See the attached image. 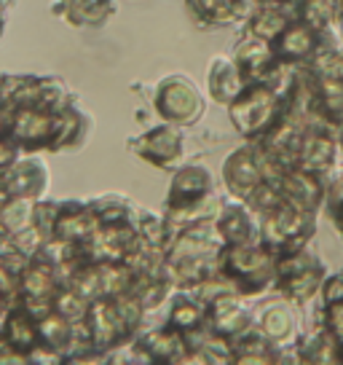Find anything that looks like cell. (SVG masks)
I'll return each mask as SVG.
<instances>
[{
    "label": "cell",
    "instance_id": "1",
    "mask_svg": "<svg viewBox=\"0 0 343 365\" xmlns=\"http://www.w3.org/2000/svg\"><path fill=\"white\" fill-rule=\"evenodd\" d=\"M218 274L241 298H260L274 290L276 255L260 242L223 247L218 258Z\"/></svg>",
    "mask_w": 343,
    "mask_h": 365
},
{
    "label": "cell",
    "instance_id": "2",
    "mask_svg": "<svg viewBox=\"0 0 343 365\" xmlns=\"http://www.w3.org/2000/svg\"><path fill=\"white\" fill-rule=\"evenodd\" d=\"M327 263L309 247L297 252H287L276 258L274 290L282 301L295 304L297 309H306L320 298V290L327 279Z\"/></svg>",
    "mask_w": 343,
    "mask_h": 365
},
{
    "label": "cell",
    "instance_id": "3",
    "mask_svg": "<svg viewBox=\"0 0 343 365\" xmlns=\"http://www.w3.org/2000/svg\"><path fill=\"white\" fill-rule=\"evenodd\" d=\"M285 113V100L271 81L244 86L228 105V118L244 143H258Z\"/></svg>",
    "mask_w": 343,
    "mask_h": 365
},
{
    "label": "cell",
    "instance_id": "4",
    "mask_svg": "<svg viewBox=\"0 0 343 365\" xmlns=\"http://www.w3.org/2000/svg\"><path fill=\"white\" fill-rule=\"evenodd\" d=\"M317 217L314 212L297 210L292 205H279L274 212L260 217V245L268 247L276 258L287 252L306 250L317 234Z\"/></svg>",
    "mask_w": 343,
    "mask_h": 365
},
{
    "label": "cell",
    "instance_id": "5",
    "mask_svg": "<svg viewBox=\"0 0 343 365\" xmlns=\"http://www.w3.org/2000/svg\"><path fill=\"white\" fill-rule=\"evenodd\" d=\"M204 108H206L204 94L183 73H174V76L161 78L156 83V89H153V110L159 113V118L164 124L194 126L201 121Z\"/></svg>",
    "mask_w": 343,
    "mask_h": 365
},
{
    "label": "cell",
    "instance_id": "6",
    "mask_svg": "<svg viewBox=\"0 0 343 365\" xmlns=\"http://www.w3.org/2000/svg\"><path fill=\"white\" fill-rule=\"evenodd\" d=\"M129 150L137 159L148 161L150 167L164 172H174L177 167H183L185 156V137L183 126L174 124H156L145 129L142 135L129 140Z\"/></svg>",
    "mask_w": 343,
    "mask_h": 365
},
{
    "label": "cell",
    "instance_id": "7",
    "mask_svg": "<svg viewBox=\"0 0 343 365\" xmlns=\"http://www.w3.org/2000/svg\"><path fill=\"white\" fill-rule=\"evenodd\" d=\"M126 352L134 365H183L191 360V346L185 341V336L169 331L167 325L159 328H142L137 339L126 346Z\"/></svg>",
    "mask_w": 343,
    "mask_h": 365
},
{
    "label": "cell",
    "instance_id": "8",
    "mask_svg": "<svg viewBox=\"0 0 343 365\" xmlns=\"http://www.w3.org/2000/svg\"><path fill=\"white\" fill-rule=\"evenodd\" d=\"M223 185H226V194L228 199L236 202H247L258 185L265 182V161L263 153L258 150L255 143H244L236 150H231L226 161H223V170H220Z\"/></svg>",
    "mask_w": 343,
    "mask_h": 365
},
{
    "label": "cell",
    "instance_id": "9",
    "mask_svg": "<svg viewBox=\"0 0 343 365\" xmlns=\"http://www.w3.org/2000/svg\"><path fill=\"white\" fill-rule=\"evenodd\" d=\"M83 331L92 341V349L105 354L118 352V349H124L134 341L121 314H118V309H115L113 298H100V301L89 304V312L83 319Z\"/></svg>",
    "mask_w": 343,
    "mask_h": 365
},
{
    "label": "cell",
    "instance_id": "10",
    "mask_svg": "<svg viewBox=\"0 0 343 365\" xmlns=\"http://www.w3.org/2000/svg\"><path fill=\"white\" fill-rule=\"evenodd\" d=\"M215 175L209 172V167L199 164V161H191V164H183L172 172V182L169 191H167V202H164V210L167 212H174V210H188V207H196L206 202L209 196H215Z\"/></svg>",
    "mask_w": 343,
    "mask_h": 365
},
{
    "label": "cell",
    "instance_id": "11",
    "mask_svg": "<svg viewBox=\"0 0 343 365\" xmlns=\"http://www.w3.org/2000/svg\"><path fill=\"white\" fill-rule=\"evenodd\" d=\"M206 328L212 336L233 344L255 328V312L247 307V298L236 293H220L206 304Z\"/></svg>",
    "mask_w": 343,
    "mask_h": 365
},
{
    "label": "cell",
    "instance_id": "12",
    "mask_svg": "<svg viewBox=\"0 0 343 365\" xmlns=\"http://www.w3.org/2000/svg\"><path fill=\"white\" fill-rule=\"evenodd\" d=\"M231 57L236 62V68H239L241 78H244L247 86L271 81L276 76V70H279L274 46L268 43V41H260L255 35L244 33V30H241L239 41L233 43V54Z\"/></svg>",
    "mask_w": 343,
    "mask_h": 365
},
{
    "label": "cell",
    "instance_id": "13",
    "mask_svg": "<svg viewBox=\"0 0 343 365\" xmlns=\"http://www.w3.org/2000/svg\"><path fill=\"white\" fill-rule=\"evenodd\" d=\"M48 191V167L38 156H19L0 172V196H19L41 202Z\"/></svg>",
    "mask_w": 343,
    "mask_h": 365
},
{
    "label": "cell",
    "instance_id": "14",
    "mask_svg": "<svg viewBox=\"0 0 343 365\" xmlns=\"http://www.w3.org/2000/svg\"><path fill=\"white\" fill-rule=\"evenodd\" d=\"M341 161V148H338V132H332L327 126H311L303 145L297 153V170H306L320 178H330L332 172H338Z\"/></svg>",
    "mask_w": 343,
    "mask_h": 365
},
{
    "label": "cell",
    "instance_id": "15",
    "mask_svg": "<svg viewBox=\"0 0 343 365\" xmlns=\"http://www.w3.org/2000/svg\"><path fill=\"white\" fill-rule=\"evenodd\" d=\"M54 118L57 113H48L43 108H19L11 113L9 137L22 148V153L48 150L54 140Z\"/></svg>",
    "mask_w": 343,
    "mask_h": 365
},
{
    "label": "cell",
    "instance_id": "16",
    "mask_svg": "<svg viewBox=\"0 0 343 365\" xmlns=\"http://www.w3.org/2000/svg\"><path fill=\"white\" fill-rule=\"evenodd\" d=\"M327 180L330 178H320V175H311L306 170H285L279 178V194L287 205L297 207V210H306L320 215V210H324V196H327Z\"/></svg>",
    "mask_w": 343,
    "mask_h": 365
},
{
    "label": "cell",
    "instance_id": "17",
    "mask_svg": "<svg viewBox=\"0 0 343 365\" xmlns=\"http://www.w3.org/2000/svg\"><path fill=\"white\" fill-rule=\"evenodd\" d=\"M218 237L223 242V247H233V245H252L260 240V217L252 212L244 202L236 199H226L223 210H220L218 220Z\"/></svg>",
    "mask_w": 343,
    "mask_h": 365
},
{
    "label": "cell",
    "instance_id": "18",
    "mask_svg": "<svg viewBox=\"0 0 343 365\" xmlns=\"http://www.w3.org/2000/svg\"><path fill=\"white\" fill-rule=\"evenodd\" d=\"M274 54H276V62L279 65H287V68H303V65H309L314 54L320 51L322 46V33L317 30H311L309 24L292 22L287 24V30L279 38H276L274 43Z\"/></svg>",
    "mask_w": 343,
    "mask_h": 365
},
{
    "label": "cell",
    "instance_id": "19",
    "mask_svg": "<svg viewBox=\"0 0 343 365\" xmlns=\"http://www.w3.org/2000/svg\"><path fill=\"white\" fill-rule=\"evenodd\" d=\"M255 325L274 346H290L300 336V319H297V307L290 301L276 298L265 304L260 312H255Z\"/></svg>",
    "mask_w": 343,
    "mask_h": 365
},
{
    "label": "cell",
    "instance_id": "20",
    "mask_svg": "<svg viewBox=\"0 0 343 365\" xmlns=\"http://www.w3.org/2000/svg\"><path fill=\"white\" fill-rule=\"evenodd\" d=\"M0 344L16 354L33 357V354L41 349L38 317H33V314L24 307H19V304L9 307L6 314H3V319H0Z\"/></svg>",
    "mask_w": 343,
    "mask_h": 365
},
{
    "label": "cell",
    "instance_id": "21",
    "mask_svg": "<svg viewBox=\"0 0 343 365\" xmlns=\"http://www.w3.org/2000/svg\"><path fill=\"white\" fill-rule=\"evenodd\" d=\"M97 228H100V223H97L89 202L70 199V202H59L51 240L68 242V245H86Z\"/></svg>",
    "mask_w": 343,
    "mask_h": 365
},
{
    "label": "cell",
    "instance_id": "22",
    "mask_svg": "<svg viewBox=\"0 0 343 365\" xmlns=\"http://www.w3.org/2000/svg\"><path fill=\"white\" fill-rule=\"evenodd\" d=\"M297 365H343V341L322 325H311L295 339Z\"/></svg>",
    "mask_w": 343,
    "mask_h": 365
},
{
    "label": "cell",
    "instance_id": "23",
    "mask_svg": "<svg viewBox=\"0 0 343 365\" xmlns=\"http://www.w3.org/2000/svg\"><path fill=\"white\" fill-rule=\"evenodd\" d=\"M244 78H241L239 68L231 54H218V57L209 59V68H206V91H209V100L218 105L228 108L241 91H244Z\"/></svg>",
    "mask_w": 343,
    "mask_h": 365
},
{
    "label": "cell",
    "instance_id": "24",
    "mask_svg": "<svg viewBox=\"0 0 343 365\" xmlns=\"http://www.w3.org/2000/svg\"><path fill=\"white\" fill-rule=\"evenodd\" d=\"M169 331L180 333V336H191V333L206 331V304L194 293L185 290H174L169 298V309H167V319L161 322Z\"/></svg>",
    "mask_w": 343,
    "mask_h": 365
},
{
    "label": "cell",
    "instance_id": "25",
    "mask_svg": "<svg viewBox=\"0 0 343 365\" xmlns=\"http://www.w3.org/2000/svg\"><path fill=\"white\" fill-rule=\"evenodd\" d=\"M292 22V9L287 6H274V3H260L252 16L244 24V33L255 35L260 41H268L274 43L279 35L287 30V24Z\"/></svg>",
    "mask_w": 343,
    "mask_h": 365
},
{
    "label": "cell",
    "instance_id": "26",
    "mask_svg": "<svg viewBox=\"0 0 343 365\" xmlns=\"http://www.w3.org/2000/svg\"><path fill=\"white\" fill-rule=\"evenodd\" d=\"M89 207H92V212H94V217H97L100 228L134 226L139 215V207L134 205L132 199H126V196H121V194L97 196V199L89 202Z\"/></svg>",
    "mask_w": 343,
    "mask_h": 365
},
{
    "label": "cell",
    "instance_id": "27",
    "mask_svg": "<svg viewBox=\"0 0 343 365\" xmlns=\"http://www.w3.org/2000/svg\"><path fill=\"white\" fill-rule=\"evenodd\" d=\"M89 135V118L80 113L75 105H68L65 110H59L54 118V140L48 150H68L78 148Z\"/></svg>",
    "mask_w": 343,
    "mask_h": 365
},
{
    "label": "cell",
    "instance_id": "28",
    "mask_svg": "<svg viewBox=\"0 0 343 365\" xmlns=\"http://www.w3.org/2000/svg\"><path fill=\"white\" fill-rule=\"evenodd\" d=\"M57 11L75 27H100L115 14V0H59Z\"/></svg>",
    "mask_w": 343,
    "mask_h": 365
},
{
    "label": "cell",
    "instance_id": "29",
    "mask_svg": "<svg viewBox=\"0 0 343 365\" xmlns=\"http://www.w3.org/2000/svg\"><path fill=\"white\" fill-rule=\"evenodd\" d=\"M129 293L137 298L145 312H156L164 304H169V298L174 296V285L164 277V272L159 274H134V282L129 287Z\"/></svg>",
    "mask_w": 343,
    "mask_h": 365
},
{
    "label": "cell",
    "instance_id": "30",
    "mask_svg": "<svg viewBox=\"0 0 343 365\" xmlns=\"http://www.w3.org/2000/svg\"><path fill=\"white\" fill-rule=\"evenodd\" d=\"M35 205L33 199H19V196H0V234L3 237H16L35 223Z\"/></svg>",
    "mask_w": 343,
    "mask_h": 365
},
{
    "label": "cell",
    "instance_id": "31",
    "mask_svg": "<svg viewBox=\"0 0 343 365\" xmlns=\"http://www.w3.org/2000/svg\"><path fill=\"white\" fill-rule=\"evenodd\" d=\"M292 19L309 24L317 33L338 27V0H297L292 6Z\"/></svg>",
    "mask_w": 343,
    "mask_h": 365
},
{
    "label": "cell",
    "instance_id": "32",
    "mask_svg": "<svg viewBox=\"0 0 343 365\" xmlns=\"http://www.w3.org/2000/svg\"><path fill=\"white\" fill-rule=\"evenodd\" d=\"M137 237L142 247H150V250H159L164 252L167 245H169V228H167V217L164 212H148V210H139L137 215Z\"/></svg>",
    "mask_w": 343,
    "mask_h": 365
},
{
    "label": "cell",
    "instance_id": "33",
    "mask_svg": "<svg viewBox=\"0 0 343 365\" xmlns=\"http://www.w3.org/2000/svg\"><path fill=\"white\" fill-rule=\"evenodd\" d=\"M51 312H57L59 317H65L73 325H80L86 319V312H89V301L80 296L75 287L62 285L54 296V304H51Z\"/></svg>",
    "mask_w": 343,
    "mask_h": 365
},
{
    "label": "cell",
    "instance_id": "34",
    "mask_svg": "<svg viewBox=\"0 0 343 365\" xmlns=\"http://www.w3.org/2000/svg\"><path fill=\"white\" fill-rule=\"evenodd\" d=\"M324 212L332 220V226L343 240V170L332 172L327 180V196H324Z\"/></svg>",
    "mask_w": 343,
    "mask_h": 365
},
{
    "label": "cell",
    "instance_id": "35",
    "mask_svg": "<svg viewBox=\"0 0 343 365\" xmlns=\"http://www.w3.org/2000/svg\"><path fill=\"white\" fill-rule=\"evenodd\" d=\"M314 325H322L338 341H343V301L330 304V307H317V322Z\"/></svg>",
    "mask_w": 343,
    "mask_h": 365
},
{
    "label": "cell",
    "instance_id": "36",
    "mask_svg": "<svg viewBox=\"0 0 343 365\" xmlns=\"http://www.w3.org/2000/svg\"><path fill=\"white\" fill-rule=\"evenodd\" d=\"M19 279H22V272L0 263V301L6 307H14L19 301Z\"/></svg>",
    "mask_w": 343,
    "mask_h": 365
},
{
    "label": "cell",
    "instance_id": "37",
    "mask_svg": "<svg viewBox=\"0 0 343 365\" xmlns=\"http://www.w3.org/2000/svg\"><path fill=\"white\" fill-rule=\"evenodd\" d=\"M320 307H330V304H338L343 301V272H330L324 285L320 290Z\"/></svg>",
    "mask_w": 343,
    "mask_h": 365
},
{
    "label": "cell",
    "instance_id": "38",
    "mask_svg": "<svg viewBox=\"0 0 343 365\" xmlns=\"http://www.w3.org/2000/svg\"><path fill=\"white\" fill-rule=\"evenodd\" d=\"M107 354L97 352V349H83V352H70L65 357H59L57 365H105Z\"/></svg>",
    "mask_w": 343,
    "mask_h": 365
},
{
    "label": "cell",
    "instance_id": "39",
    "mask_svg": "<svg viewBox=\"0 0 343 365\" xmlns=\"http://www.w3.org/2000/svg\"><path fill=\"white\" fill-rule=\"evenodd\" d=\"M19 156H22V148L14 143L9 135L0 137V172L9 170L14 161H19Z\"/></svg>",
    "mask_w": 343,
    "mask_h": 365
},
{
    "label": "cell",
    "instance_id": "40",
    "mask_svg": "<svg viewBox=\"0 0 343 365\" xmlns=\"http://www.w3.org/2000/svg\"><path fill=\"white\" fill-rule=\"evenodd\" d=\"M0 365H35L33 357H24V354H16L11 349H6L0 344Z\"/></svg>",
    "mask_w": 343,
    "mask_h": 365
},
{
    "label": "cell",
    "instance_id": "41",
    "mask_svg": "<svg viewBox=\"0 0 343 365\" xmlns=\"http://www.w3.org/2000/svg\"><path fill=\"white\" fill-rule=\"evenodd\" d=\"M105 365H132V360H129V352L124 349H118V352H110L107 354V363Z\"/></svg>",
    "mask_w": 343,
    "mask_h": 365
},
{
    "label": "cell",
    "instance_id": "42",
    "mask_svg": "<svg viewBox=\"0 0 343 365\" xmlns=\"http://www.w3.org/2000/svg\"><path fill=\"white\" fill-rule=\"evenodd\" d=\"M263 3H274V6H287V9H292L297 0H263Z\"/></svg>",
    "mask_w": 343,
    "mask_h": 365
},
{
    "label": "cell",
    "instance_id": "43",
    "mask_svg": "<svg viewBox=\"0 0 343 365\" xmlns=\"http://www.w3.org/2000/svg\"><path fill=\"white\" fill-rule=\"evenodd\" d=\"M183 365H206V363L201 360V357H191V360H185Z\"/></svg>",
    "mask_w": 343,
    "mask_h": 365
}]
</instances>
